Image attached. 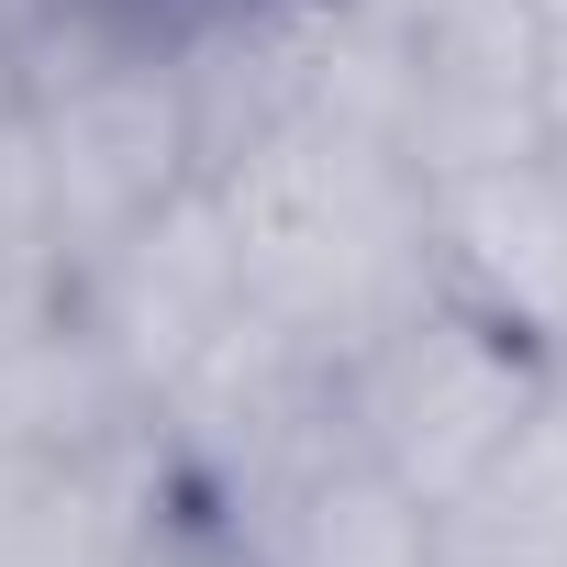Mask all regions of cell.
Segmentation results:
<instances>
[{"label": "cell", "mask_w": 567, "mask_h": 567, "mask_svg": "<svg viewBox=\"0 0 567 567\" xmlns=\"http://www.w3.org/2000/svg\"><path fill=\"white\" fill-rule=\"evenodd\" d=\"M0 112H12V34H0Z\"/></svg>", "instance_id": "obj_7"}, {"label": "cell", "mask_w": 567, "mask_h": 567, "mask_svg": "<svg viewBox=\"0 0 567 567\" xmlns=\"http://www.w3.org/2000/svg\"><path fill=\"white\" fill-rule=\"evenodd\" d=\"M212 545L234 567H445L434 512L334 423V401L212 489Z\"/></svg>", "instance_id": "obj_3"}, {"label": "cell", "mask_w": 567, "mask_h": 567, "mask_svg": "<svg viewBox=\"0 0 567 567\" xmlns=\"http://www.w3.org/2000/svg\"><path fill=\"white\" fill-rule=\"evenodd\" d=\"M434 223V290L523 334L534 357H567V167L545 145L478 156L423 178Z\"/></svg>", "instance_id": "obj_4"}, {"label": "cell", "mask_w": 567, "mask_h": 567, "mask_svg": "<svg viewBox=\"0 0 567 567\" xmlns=\"http://www.w3.org/2000/svg\"><path fill=\"white\" fill-rule=\"evenodd\" d=\"M156 523L134 512L112 445L56 456V445H0V567H145Z\"/></svg>", "instance_id": "obj_5"}, {"label": "cell", "mask_w": 567, "mask_h": 567, "mask_svg": "<svg viewBox=\"0 0 567 567\" xmlns=\"http://www.w3.org/2000/svg\"><path fill=\"white\" fill-rule=\"evenodd\" d=\"M145 567H234V556H223V545H212V534H189V545H156V556H145Z\"/></svg>", "instance_id": "obj_6"}, {"label": "cell", "mask_w": 567, "mask_h": 567, "mask_svg": "<svg viewBox=\"0 0 567 567\" xmlns=\"http://www.w3.org/2000/svg\"><path fill=\"white\" fill-rule=\"evenodd\" d=\"M534 390H545V357H534L523 334H501L489 312H467V301H445V290H423L379 346H357V357L334 368V423H346L423 512H445V501L512 445V423L534 412Z\"/></svg>", "instance_id": "obj_2"}, {"label": "cell", "mask_w": 567, "mask_h": 567, "mask_svg": "<svg viewBox=\"0 0 567 567\" xmlns=\"http://www.w3.org/2000/svg\"><path fill=\"white\" fill-rule=\"evenodd\" d=\"M200 178L223 200L245 301L290 346H312L323 368H346L357 346H379L434 290L423 167L401 156L390 123L290 112V123H256L245 145H223Z\"/></svg>", "instance_id": "obj_1"}]
</instances>
